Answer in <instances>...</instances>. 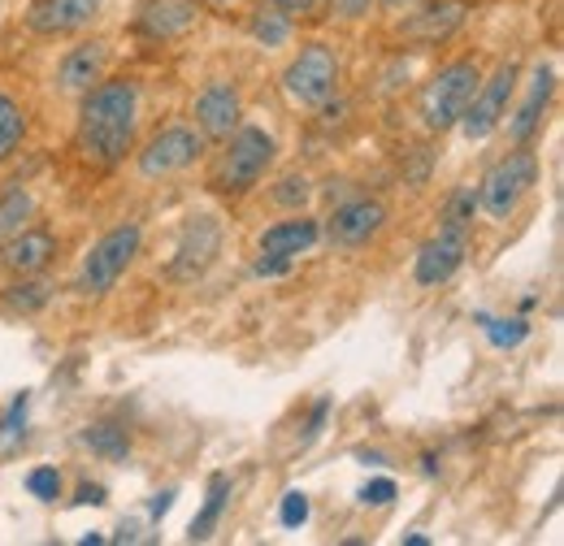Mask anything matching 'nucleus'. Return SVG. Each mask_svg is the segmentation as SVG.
I'll return each mask as SVG.
<instances>
[{"label":"nucleus","mask_w":564,"mask_h":546,"mask_svg":"<svg viewBox=\"0 0 564 546\" xmlns=\"http://www.w3.org/2000/svg\"><path fill=\"white\" fill-rule=\"evenodd\" d=\"M469 234H474V226L443 217L438 234L417 252V270H413L417 282H422V286H443L452 273L465 265V256H469Z\"/></svg>","instance_id":"obj_9"},{"label":"nucleus","mask_w":564,"mask_h":546,"mask_svg":"<svg viewBox=\"0 0 564 546\" xmlns=\"http://www.w3.org/2000/svg\"><path fill=\"white\" fill-rule=\"evenodd\" d=\"M105 66H109V44L105 40H91V44H78L66 53V62L57 69V83L66 91H87L105 78Z\"/></svg>","instance_id":"obj_16"},{"label":"nucleus","mask_w":564,"mask_h":546,"mask_svg":"<svg viewBox=\"0 0 564 546\" xmlns=\"http://www.w3.org/2000/svg\"><path fill=\"white\" fill-rule=\"evenodd\" d=\"M382 221H387V205L360 196V200H348V205H339L326 217V239L335 248H360L382 230Z\"/></svg>","instance_id":"obj_11"},{"label":"nucleus","mask_w":564,"mask_h":546,"mask_svg":"<svg viewBox=\"0 0 564 546\" xmlns=\"http://www.w3.org/2000/svg\"><path fill=\"white\" fill-rule=\"evenodd\" d=\"M100 13V0H40L26 13V26L35 35H74L83 26H91Z\"/></svg>","instance_id":"obj_14"},{"label":"nucleus","mask_w":564,"mask_h":546,"mask_svg":"<svg viewBox=\"0 0 564 546\" xmlns=\"http://www.w3.org/2000/svg\"><path fill=\"white\" fill-rule=\"evenodd\" d=\"M196 22H200V0H143L135 31L156 40V44H165V40L187 35Z\"/></svg>","instance_id":"obj_12"},{"label":"nucleus","mask_w":564,"mask_h":546,"mask_svg":"<svg viewBox=\"0 0 564 546\" xmlns=\"http://www.w3.org/2000/svg\"><path fill=\"white\" fill-rule=\"evenodd\" d=\"M482 330H487V339H491L495 347H517V342L530 335V321H521V317H517V321H495V317H487Z\"/></svg>","instance_id":"obj_28"},{"label":"nucleus","mask_w":564,"mask_h":546,"mask_svg":"<svg viewBox=\"0 0 564 546\" xmlns=\"http://www.w3.org/2000/svg\"><path fill=\"white\" fill-rule=\"evenodd\" d=\"M140 243H143V230L135 221H127V226H113L91 252H87V261H83V270L74 277V291L78 295H105V291H113V282L127 273V265L140 256Z\"/></svg>","instance_id":"obj_5"},{"label":"nucleus","mask_w":564,"mask_h":546,"mask_svg":"<svg viewBox=\"0 0 564 546\" xmlns=\"http://www.w3.org/2000/svg\"><path fill=\"white\" fill-rule=\"evenodd\" d=\"M22 135H26V118H22V109L0 91V161L18 152Z\"/></svg>","instance_id":"obj_26"},{"label":"nucleus","mask_w":564,"mask_h":546,"mask_svg":"<svg viewBox=\"0 0 564 546\" xmlns=\"http://www.w3.org/2000/svg\"><path fill=\"white\" fill-rule=\"evenodd\" d=\"M205 4H213V9H230V4H239V0H205Z\"/></svg>","instance_id":"obj_41"},{"label":"nucleus","mask_w":564,"mask_h":546,"mask_svg":"<svg viewBox=\"0 0 564 546\" xmlns=\"http://www.w3.org/2000/svg\"><path fill=\"white\" fill-rule=\"evenodd\" d=\"M478 83H482L478 62H452V66L438 69V74L425 83V91H422V127H425V131H430V135L452 131V127L460 122L465 105L474 100Z\"/></svg>","instance_id":"obj_3"},{"label":"nucleus","mask_w":564,"mask_h":546,"mask_svg":"<svg viewBox=\"0 0 564 546\" xmlns=\"http://www.w3.org/2000/svg\"><path fill=\"white\" fill-rule=\"evenodd\" d=\"M404 543H409V546H430V538H425V534H409Z\"/></svg>","instance_id":"obj_39"},{"label":"nucleus","mask_w":564,"mask_h":546,"mask_svg":"<svg viewBox=\"0 0 564 546\" xmlns=\"http://www.w3.org/2000/svg\"><path fill=\"white\" fill-rule=\"evenodd\" d=\"M83 447L91 456H100V460H127L131 456V438H127V429L118 421H91L83 429Z\"/></svg>","instance_id":"obj_21"},{"label":"nucleus","mask_w":564,"mask_h":546,"mask_svg":"<svg viewBox=\"0 0 564 546\" xmlns=\"http://www.w3.org/2000/svg\"><path fill=\"white\" fill-rule=\"evenodd\" d=\"M322 239V226L313 221V217H291V221H279V226H270L265 234H261V252L265 256H300V252H308L313 243Z\"/></svg>","instance_id":"obj_18"},{"label":"nucleus","mask_w":564,"mask_h":546,"mask_svg":"<svg viewBox=\"0 0 564 546\" xmlns=\"http://www.w3.org/2000/svg\"><path fill=\"white\" fill-rule=\"evenodd\" d=\"M57 252H62V239L53 230H26L22 226L13 239L0 243V265L9 273H18V277H26V273L44 270Z\"/></svg>","instance_id":"obj_13"},{"label":"nucleus","mask_w":564,"mask_h":546,"mask_svg":"<svg viewBox=\"0 0 564 546\" xmlns=\"http://www.w3.org/2000/svg\"><path fill=\"white\" fill-rule=\"evenodd\" d=\"M31 212H35L31 192H22V187H4V192H0V243L13 239V234L31 221Z\"/></svg>","instance_id":"obj_23"},{"label":"nucleus","mask_w":564,"mask_h":546,"mask_svg":"<svg viewBox=\"0 0 564 546\" xmlns=\"http://www.w3.org/2000/svg\"><path fill=\"white\" fill-rule=\"evenodd\" d=\"M460 22H465V4H460V0H438V4H430V9L413 13V18L404 22V35L425 40V44H438V40H447Z\"/></svg>","instance_id":"obj_19"},{"label":"nucleus","mask_w":564,"mask_h":546,"mask_svg":"<svg viewBox=\"0 0 564 546\" xmlns=\"http://www.w3.org/2000/svg\"><path fill=\"white\" fill-rule=\"evenodd\" d=\"M534 183H539V156L525 143H517V152L495 161L491 174L478 183V208H487L495 221H508Z\"/></svg>","instance_id":"obj_4"},{"label":"nucleus","mask_w":564,"mask_h":546,"mask_svg":"<svg viewBox=\"0 0 564 546\" xmlns=\"http://www.w3.org/2000/svg\"><path fill=\"white\" fill-rule=\"evenodd\" d=\"M53 282L48 277H35V273H26L22 282H13V286H4V308L9 313H18V317H31V313H40V308H48V299H53Z\"/></svg>","instance_id":"obj_20"},{"label":"nucleus","mask_w":564,"mask_h":546,"mask_svg":"<svg viewBox=\"0 0 564 546\" xmlns=\"http://www.w3.org/2000/svg\"><path fill=\"white\" fill-rule=\"evenodd\" d=\"M517 74H521L517 62H503L487 83H478L474 100L465 105V113H460V122H456L469 143H482L487 135H495V127L508 118V100H512V91H517Z\"/></svg>","instance_id":"obj_7"},{"label":"nucleus","mask_w":564,"mask_h":546,"mask_svg":"<svg viewBox=\"0 0 564 546\" xmlns=\"http://www.w3.org/2000/svg\"><path fill=\"white\" fill-rule=\"evenodd\" d=\"M365 507H387L391 499H395V481L391 478H378V481H365L360 485V494H356Z\"/></svg>","instance_id":"obj_30"},{"label":"nucleus","mask_w":564,"mask_h":546,"mask_svg":"<svg viewBox=\"0 0 564 546\" xmlns=\"http://www.w3.org/2000/svg\"><path fill=\"white\" fill-rule=\"evenodd\" d=\"M74 503H78V507H100V503H105V485L83 481V485H78V494H74Z\"/></svg>","instance_id":"obj_35"},{"label":"nucleus","mask_w":564,"mask_h":546,"mask_svg":"<svg viewBox=\"0 0 564 546\" xmlns=\"http://www.w3.org/2000/svg\"><path fill=\"white\" fill-rule=\"evenodd\" d=\"M552 91H556V74H552V66H539L534 69V83H530V100H525V105L512 113V122H508V139H512V143H530V139L539 135L543 109H547Z\"/></svg>","instance_id":"obj_17"},{"label":"nucleus","mask_w":564,"mask_h":546,"mask_svg":"<svg viewBox=\"0 0 564 546\" xmlns=\"http://www.w3.org/2000/svg\"><path fill=\"white\" fill-rule=\"evenodd\" d=\"M274 156H279V143L265 135L261 127H235L226 135L221 156H217V170H213L209 187L217 196L239 200V196H248L265 178V170L274 165Z\"/></svg>","instance_id":"obj_2"},{"label":"nucleus","mask_w":564,"mask_h":546,"mask_svg":"<svg viewBox=\"0 0 564 546\" xmlns=\"http://www.w3.org/2000/svg\"><path fill=\"white\" fill-rule=\"evenodd\" d=\"M26 404H31V395L22 391L9 412L0 416V456H9V451H18L22 443H26Z\"/></svg>","instance_id":"obj_25"},{"label":"nucleus","mask_w":564,"mask_h":546,"mask_svg":"<svg viewBox=\"0 0 564 546\" xmlns=\"http://www.w3.org/2000/svg\"><path fill=\"white\" fill-rule=\"evenodd\" d=\"M135 122H140V83L135 78H100L87 87L83 113H78V152L83 161L113 170L127 161L135 143Z\"/></svg>","instance_id":"obj_1"},{"label":"nucleus","mask_w":564,"mask_h":546,"mask_svg":"<svg viewBox=\"0 0 564 546\" xmlns=\"http://www.w3.org/2000/svg\"><path fill=\"white\" fill-rule=\"evenodd\" d=\"M279 521L286 529H300V525L308 521V494H304V490H286V494H282Z\"/></svg>","instance_id":"obj_29"},{"label":"nucleus","mask_w":564,"mask_h":546,"mask_svg":"<svg viewBox=\"0 0 564 546\" xmlns=\"http://www.w3.org/2000/svg\"><path fill=\"white\" fill-rule=\"evenodd\" d=\"M330 408H335L330 400H317V404H313V412H308V425H304V447H308V443H313V438L322 434V425H326Z\"/></svg>","instance_id":"obj_33"},{"label":"nucleus","mask_w":564,"mask_h":546,"mask_svg":"<svg viewBox=\"0 0 564 546\" xmlns=\"http://www.w3.org/2000/svg\"><path fill=\"white\" fill-rule=\"evenodd\" d=\"M326 9H330L335 18H348V22H356V18H365V13L373 9V0H326Z\"/></svg>","instance_id":"obj_32"},{"label":"nucleus","mask_w":564,"mask_h":546,"mask_svg":"<svg viewBox=\"0 0 564 546\" xmlns=\"http://www.w3.org/2000/svg\"><path fill=\"white\" fill-rule=\"evenodd\" d=\"M174 507V490H161V494H152V503H148V512H152V521H161L165 512Z\"/></svg>","instance_id":"obj_37"},{"label":"nucleus","mask_w":564,"mask_h":546,"mask_svg":"<svg viewBox=\"0 0 564 546\" xmlns=\"http://www.w3.org/2000/svg\"><path fill=\"white\" fill-rule=\"evenodd\" d=\"M282 87H286V96L300 109H322L335 96V87H339V57H335V48L330 44H304L300 57L282 74Z\"/></svg>","instance_id":"obj_6"},{"label":"nucleus","mask_w":564,"mask_h":546,"mask_svg":"<svg viewBox=\"0 0 564 546\" xmlns=\"http://www.w3.org/2000/svg\"><path fill=\"white\" fill-rule=\"evenodd\" d=\"M196 127L205 139H226L239 127V91L230 83H209L196 100Z\"/></svg>","instance_id":"obj_15"},{"label":"nucleus","mask_w":564,"mask_h":546,"mask_svg":"<svg viewBox=\"0 0 564 546\" xmlns=\"http://www.w3.org/2000/svg\"><path fill=\"white\" fill-rule=\"evenodd\" d=\"M135 538H140V525H122L118 529V543H135Z\"/></svg>","instance_id":"obj_38"},{"label":"nucleus","mask_w":564,"mask_h":546,"mask_svg":"<svg viewBox=\"0 0 564 546\" xmlns=\"http://www.w3.org/2000/svg\"><path fill=\"white\" fill-rule=\"evenodd\" d=\"M400 4H404V9H413V4H417V0H387V9H391V13H395V9H400Z\"/></svg>","instance_id":"obj_40"},{"label":"nucleus","mask_w":564,"mask_h":546,"mask_svg":"<svg viewBox=\"0 0 564 546\" xmlns=\"http://www.w3.org/2000/svg\"><path fill=\"white\" fill-rule=\"evenodd\" d=\"M279 13H286V18H304V13H313L317 9V0H270Z\"/></svg>","instance_id":"obj_36"},{"label":"nucleus","mask_w":564,"mask_h":546,"mask_svg":"<svg viewBox=\"0 0 564 546\" xmlns=\"http://www.w3.org/2000/svg\"><path fill=\"white\" fill-rule=\"evenodd\" d=\"M248 31H252V40H257V44H265V48H282V44L291 40V18L270 4V9H257V13H252Z\"/></svg>","instance_id":"obj_24"},{"label":"nucleus","mask_w":564,"mask_h":546,"mask_svg":"<svg viewBox=\"0 0 564 546\" xmlns=\"http://www.w3.org/2000/svg\"><path fill=\"white\" fill-rule=\"evenodd\" d=\"M205 156V135L192 127H170L161 135L148 139V148L140 152V174L143 178H170L192 170Z\"/></svg>","instance_id":"obj_8"},{"label":"nucleus","mask_w":564,"mask_h":546,"mask_svg":"<svg viewBox=\"0 0 564 546\" xmlns=\"http://www.w3.org/2000/svg\"><path fill=\"white\" fill-rule=\"evenodd\" d=\"M26 490H31V499H40V503H57V499H62V473H57L53 465L31 469V473H26Z\"/></svg>","instance_id":"obj_27"},{"label":"nucleus","mask_w":564,"mask_h":546,"mask_svg":"<svg viewBox=\"0 0 564 546\" xmlns=\"http://www.w3.org/2000/svg\"><path fill=\"white\" fill-rule=\"evenodd\" d=\"M226 503H230V478H226V473H213L209 499H205L200 516H196V521H192V529H187V538H192V543H209L213 529H217V521H221V512H226Z\"/></svg>","instance_id":"obj_22"},{"label":"nucleus","mask_w":564,"mask_h":546,"mask_svg":"<svg viewBox=\"0 0 564 546\" xmlns=\"http://www.w3.org/2000/svg\"><path fill=\"white\" fill-rule=\"evenodd\" d=\"M274 200L286 208H295V205H304L308 200V178H300V174H286L279 183V192H274Z\"/></svg>","instance_id":"obj_31"},{"label":"nucleus","mask_w":564,"mask_h":546,"mask_svg":"<svg viewBox=\"0 0 564 546\" xmlns=\"http://www.w3.org/2000/svg\"><path fill=\"white\" fill-rule=\"evenodd\" d=\"M221 252V221L200 212L183 226V239H178V252H174V277H200L213 265V256Z\"/></svg>","instance_id":"obj_10"},{"label":"nucleus","mask_w":564,"mask_h":546,"mask_svg":"<svg viewBox=\"0 0 564 546\" xmlns=\"http://www.w3.org/2000/svg\"><path fill=\"white\" fill-rule=\"evenodd\" d=\"M291 265H295L291 256H265V252H261V261H257V273H261V277H282V273L291 270Z\"/></svg>","instance_id":"obj_34"}]
</instances>
